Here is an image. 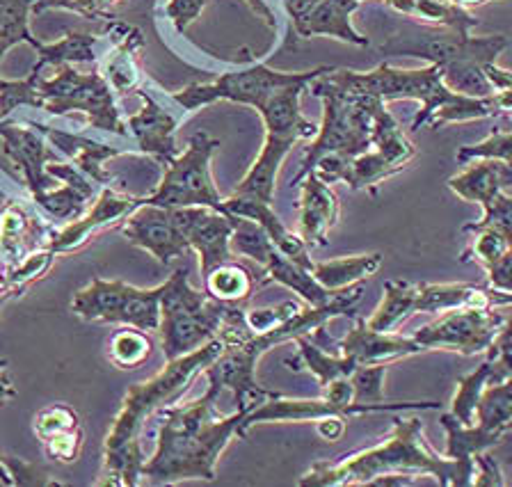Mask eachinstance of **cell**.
<instances>
[{"label":"cell","instance_id":"1","mask_svg":"<svg viewBox=\"0 0 512 487\" xmlns=\"http://www.w3.org/2000/svg\"><path fill=\"white\" fill-rule=\"evenodd\" d=\"M222 391L208 385L206 394L192 403L163 407L156 451L144 462L142 478L151 485L183 481H215V465L229 442L240 435L247 417L236 410L229 417L218 412L215 401Z\"/></svg>","mask_w":512,"mask_h":487},{"label":"cell","instance_id":"2","mask_svg":"<svg viewBox=\"0 0 512 487\" xmlns=\"http://www.w3.org/2000/svg\"><path fill=\"white\" fill-rule=\"evenodd\" d=\"M222 339L215 337L206 346L192 350V353L176 357L167 362L163 371L140 385H133L124 396L122 410L117 412L115 421L103 444V467L96 485L106 487H133L140 483L144 453L140 444V430L151 414L163 410L183 394L188 382L199 371H206L213 359L222 353Z\"/></svg>","mask_w":512,"mask_h":487},{"label":"cell","instance_id":"3","mask_svg":"<svg viewBox=\"0 0 512 487\" xmlns=\"http://www.w3.org/2000/svg\"><path fill=\"white\" fill-rule=\"evenodd\" d=\"M387 474H428L442 487L474 485V460H451L430 449L423 421L396 417L394 435L380 446L343 455L339 462H316L300 478L302 487L371 485Z\"/></svg>","mask_w":512,"mask_h":487},{"label":"cell","instance_id":"4","mask_svg":"<svg viewBox=\"0 0 512 487\" xmlns=\"http://www.w3.org/2000/svg\"><path fill=\"white\" fill-rule=\"evenodd\" d=\"M330 76L346 90L378 97L384 103L396 99L419 101L421 110L412 119V131H419L426 124L432 129H442L446 124L499 115L492 97H467V94L453 92L435 65L423 69H394L389 62H382L373 71L334 69Z\"/></svg>","mask_w":512,"mask_h":487},{"label":"cell","instance_id":"5","mask_svg":"<svg viewBox=\"0 0 512 487\" xmlns=\"http://www.w3.org/2000/svg\"><path fill=\"white\" fill-rule=\"evenodd\" d=\"M508 49L506 35L471 37L444 26L403 23L380 46L384 58H421L439 67L444 83L467 97H492L485 69Z\"/></svg>","mask_w":512,"mask_h":487},{"label":"cell","instance_id":"6","mask_svg":"<svg viewBox=\"0 0 512 487\" xmlns=\"http://www.w3.org/2000/svg\"><path fill=\"white\" fill-rule=\"evenodd\" d=\"M334 71V69H332ZM332 71L318 76L307 90L323 101V124L318 126L316 138L309 142L302 156V167L295 174L291 186L314 172L316 163L325 156H339L341 161H350L373 147L375 115L384 106L378 97L350 92L332 81Z\"/></svg>","mask_w":512,"mask_h":487},{"label":"cell","instance_id":"7","mask_svg":"<svg viewBox=\"0 0 512 487\" xmlns=\"http://www.w3.org/2000/svg\"><path fill=\"white\" fill-rule=\"evenodd\" d=\"M229 305L190 286L188 268L174 270L160 293V327L165 359L183 357L206 346L222 330Z\"/></svg>","mask_w":512,"mask_h":487},{"label":"cell","instance_id":"8","mask_svg":"<svg viewBox=\"0 0 512 487\" xmlns=\"http://www.w3.org/2000/svg\"><path fill=\"white\" fill-rule=\"evenodd\" d=\"M51 69V78L30 71L39 99H42V110L51 115L85 113L92 129L128 135V126L115 103V90L101 71L83 74L74 65H58Z\"/></svg>","mask_w":512,"mask_h":487},{"label":"cell","instance_id":"9","mask_svg":"<svg viewBox=\"0 0 512 487\" xmlns=\"http://www.w3.org/2000/svg\"><path fill=\"white\" fill-rule=\"evenodd\" d=\"M334 67H316L311 71H275L263 62H256L245 69L227 71L215 83H195L188 85L186 90H179L172 94V99L179 106L190 113V110L211 106L215 101H231L243 103V106H252L261 110L266 106L272 94L284 90L288 85L298 83H314L318 76L327 74Z\"/></svg>","mask_w":512,"mask_h":487},{"label":"cell","instance_id":"10","mask_svg":"<svg viewBox=\"0 0 512 487\" xmlns=\"http://www.w3.org/2000/svg\"><path fill=\"white\" fill-rule=\"evenodd\" d=\"M220 147L208 133H195L188 147L165 167L163 179L154 193L142 197V204L163 206V209H186V206H208L224 211V197H220L211 177V158Z\"/></svg>","mask_w":512,"mask_h":487},{"label":"cell","instance_id":"11","mask_svg":"<svg viewBox=\"0 0 512 487\" xmlns=\"http://www.w3.org/2000/svg\"><path fill=\"white\" fill-rule=\"evenodd\" d=\"M160 293L163 284L156 289H138L119 279L106 282L94 277L74 295L71 311L83 321L122 323L142 332H156L160 327Z\"/></svg>","mask_w":512,"mask_h":487},{"label":"cell","instance_id":"12","mask_svg":"<svg viewBox=\"0 0 512 487\" xmlns=\"http://www.w3.org/2000/svg\"><path fill=\"white\" fill-rule=\"evenodd\" d=\"M231 250L259 263L263 268V275H266L261 279V286L268 282L282 284L293 293H298L309 307L330 305L334 295L339 293L325 289V286L318 284V279L311 275V270L302 268L300 263L284 257V254L275 247V243L270 241V236L263 231V227L256 225L254 220H236L234 236H231Z\"/></svg>","mask_w":512,"mask_h":487},{"label":"cell","instance_id":"13","mask_svg":"<svg viewBox=\"0 0 512 487\" xmlns=\"http://www.w3.org/2000/svg\"><path fill=\"white\" fill-rule=\"evenodd\" d=\"M416 156L414 142L407 138V133L400 129V124L389 113L387 106H382L375 115L373 126V147L350 158L341 165L339 181L346 183L352 190H371L380 186L384 179L403 172V167Z\"/></svg>","mask_w":512,"mask_h":487},{"label":"cell","instance_id":"14","mask_svg":"<svg viewBox=\"0 0 512 487\" xmlns=\"http://www.w3.org/2000/svg\"><path fill=\"white\" fill-rule=\"evenodd\" d=\"M503 318L494 309H451L414 334L423 350H453L464 357L490 353Z\"/></svg>","mask_w":512,"mask_h":487},{"label":"cell","instance_id":"15","mask_svg":"<svg viewBox=\"0 0 512 487\" xmlns=\"http://www.w3.org/2000/svg\"><path fill=\"white\" fill-rule=\"evenodd\" d=\"M0 158L10 161L21 179L30 188L35 199L46 195L48 190L58 188L51 174L46 172V165L55 161V154L48 149L44 133L35 126L0 122Z\"/></svg>","mask_w":512,"mask_h":487},{"label":"cell","instance_id":"16","mask_svg":"<svg viewBox=\"0 0 512 487\" xmlns=\"http://www.w3.org/2000/svg\"><path fill=\"white\" fill-rule=\"evenodd\" d=\"M174 213L188 247L199 254L202 275L234 259L231 236L236 229V215L220 213L208 206H186V209H174Z\"/></svg>","mask_w":512,"mask_h":487},{"label":"cell","instance_id":"17","mask_svg":"<svg viewBox=\"0 0 512 487\" xmlns=\"http://www.w3.org/2000/svg\"><path fill=\"white\" fill-rule=\"evenodd\" d=\"M122 222V231L128 243L147 250L158 263H170L186 257L190 252L186 238L179 229V222H176L174 209L142 204L131 215H126Z\"/></svg>","mask_w":512,"mask_h":487},{"label":"cell","instance_id":"18","mask_svg":"<svg viewBox=\"0 0 512 487\" xmlns=\"http://www.w3.org/2000/svg\"><path fill=\"white\" fill-rule=\"evenodd\" d=\"M334 348L336 353L352 359L355 366L391 364L396 359L423 353V348L414 339L398 337L396 332L371 330L364 318H355L352 330L339 343H334Z\"/></svg>","mask_w":512,"mask_h":487},{"label":"cell","instance_id":"19","mask_svg":"<svg viewBox=\"0 0 512 487\" xmlns=\"http://www.w3.org/2000/svg\"><path fill=\"white\" fill-rule=\"evenodd\" d=\"M138 94L144 101L140 113L128 117V131L135 135L138 140V147L142 154L154 158L158 165L167 167L176 156L181 154L179 147H176V126H179V119L172 113L160 106V103L147 94L144 90H138Z\"/></svg>","mask_w":512,"mask_h":487},{"label":"cell","instance_id":"20","mask_svg":"<svg viewBox=\"0 0 512 487\" xmlns=\"http://www.w3.org/2000/svg\"><path fill=\"white\" fill-rule=\"evenodd\" d=\"M138 206H142V197L122 195L117 193L115 188H103L99 199L94 202V209L87 213L83 220H71L67 227L60 229L58 234L48 241L46 247L55 254L76 250V247L87 241V236H90L94 229L110 225V222L124 220L126 215H131Z\"/></svg>","mask_w":512,"mask_h":487},{"label":"cell","instance_id":"21","mask_svg":"<svg viewBox=\"0 0 512 487\" xmlns=\"http://www.w3.org/2000/svg\"><path fill=\"white\" fill-rule=\"evenodd\" d=\"M298 186L300 197V238L307 247H325L330 241V231L339 220V197L330 183L318 179L314 172L307 174Z\"/></svg>","mask_w":512,"mask_h":487},{"label":"cell","instance_id":"22","mask_svg":"<svg viewBox=\"0 0 512 487\" xmlns=\"http://www.w3.org/2000/svg\"><path fill=\"white\" fill-rule=\"evenodd\" d=\"M32 428H35V435L42 442L48 458L55 462L71 465L83 453V426H80L78 414L67 405L55 403L44 407L35 417Z\"/></svg>","mask_w":512,"mask_h":487},{"label":"cell","instance_id":"23","mask_svg":"<svg viewBox=\"0 0 512 487\" xmlns=\"http://www.w3.org/2000/svg\"><path fill=\"white\" fill-rule=\"evenodd\" d=\"M462 231L471 236L462 261H476L478 266L485 268L490 286L512 293V245L508 238L501 231L480 225V222H469Z\"/></svg>","mask_w":512,"mask_h":487},{"label":"cell","instance_id":"24","mask_svg":"<svg viewBox=\"0 0 512 487\" xmlns=\"http://www.w3.org/2000/svg\"><path fill=\"white\" fill-rule=\"evenodd\" d=\"M224 211L229 215H236V218L254 220L256 225L263 227V231H266L270 241L275 243V247L284 254V257L300 263L302 268L314 270V261L309 257L307 243L302 241L300 234H293V231L279 220V215L270 209L268 202H261V199L254 197L231 195L224 199Z\"/></svg>","mask_w":512,"mask_h":487},{"label":"cell","instance_id":"25","mask_svg":"<svg viewBox=\"0 0 512 487\" xmlns=\"http://www.w3.org/2000/svg\"><path fill=\"white\" fill-rule=\"evenodd\" d=\"M300 138L293 133L284 131H266V140H263V147L252 163L250 170L238 183L234 195L240 197H254L261 199V202L272 204V197H275V186H277V174L279 167H282L284 158L291 154V149L298 145Z\"/></svg>","mask_w":512,"mask_h":487},{"label":"cell","instance_id":"26","mask_svg":"<svg viewBox=\"0 0 512 487\" xmlns=\"http://www.w3.org/2000/svg\"><path fill=\"white\" fill-rule=\"evenodd\" d=\"M46 172L51 174L53 179L62 181V186L48 190L46 195H42L35 202L42 206V209L53 215L58 220H76L83 213L85 204L94 197L96 188L94 183L85 179V174L78 170L76 165H64V163H55L51 161L46 165Z\"/></svg>","mask_w":512,"mask_h":487},{"label":"cell","instance_id":"27","mask_svg":"<svg viewBox=\"0 0 512 487\" xmlns=\"http://www.w3.org/2000/svg\"><path fill=\"white\" fill-rule=\"evenodd\" d=\"M448 188L464 202L485 206L499 193L512 190V165L494 158H478L467 163L460 174L448 179Z\"/></svg>","mask_w":512,"mask_h":487},{"label":"cell","instance_id":"28","mask_svg":"<svg viewBox=\"0 0 512 487\" xmlns=\"http://www.w3.org/2000/svg\"><path fill=\"white\" fill-rule=\"evenodd\" d=\"M364 0H318L314 10L307 19H304L295 35L298 37H336L341 42L355 44V46H368V39L352 28V14Z\"/></svg>","mask_w":512,"mask_h":487},{"label":"cell","instance_id":"29","mask_svg":"<svg viewBox=\"0 0 512 487\" xmlns=\"http://www.w3.org/2000/svg\"><path fill=\"white\" fill-rule=\"evenodd\" d=\"M37 129L42 131L44 138L51 140L53 145L62 151V154H67L80 172L87 174V177H92L94 183L108 186V183L112 181L110 174L103 170V163H106L108 158L124 154V149L101 145V142L83 138V135L55 131V129H51V126H37Z\"/></svg>","mask_w":512,"mask_h":487},{"label":"cell","instance_id":"30","mask_svg":"<svg viewBox=\"0 0 512 487\" xmlns=\"http://www.w3.org/2000/svg\"><path fill=\"white\" fill-rule=\"evenodd\" d=\"M382 302L375 314L368 318L366 325L378 332H396L400 323L416 314V298H419V284L403 282V279H389L382 286Z\"/></svg>","mask_w":512,"mask_h":487},{"label":"cell","instance_id":"31","mask_svg":"<svg viewBox=\"0 0 512 487\" xmlns=\"http://www.w3.org/2000/svg\"><path fill=\"white\" fill-rule=\"evenodd\" d=\"M204 286L206 293L222 302V305L243 307L261 284L254 279L252 270H247L245 266H240V263L231 259L215 266L213 270H208L204 275Z\"/></svg>","mask_w":512,"mask_h":487},{"label":"cell","instance_id":"32","mask_svg":"<svg viewBox=\"0 0 512 487\" xmlns=\"http://www.w3.org/2000/svg\"><path fill=\"white\" fill-rule=\"evenodd\" d=\"M474 423L496 442H501V437L512 430V375L485 387Z\"/></svg>","mask_w":512,"mask_h":487},{"label":"cell","instance_id":"33","mask_svg":"<svg viewBox=\"0 0 512 487\" xmlns=\"http://www.w3.org/2000/svg\"><path fill=\"white\" fill-rule=\"evenodd\" d=\"M382 266V254H357V257H343L332 261H314V270L311 275L318 279V284H323L330 291L348 289L352 284L364 282L366 277L378 273Z\"/></svg>","mask_w":512,"mask_h":487},{"label":"cell","instance_id":"34","mask_svg":"<svg viewBox=\"0 0 512 487\" xmlns=\"http://www.w3.org/2000/svg\"><path fill=\"white\" fill-rule=\"evenodd\" d=\"M503 378H508V373L503 371V366L496 362L494 357H487L474 373L464 375V378L458 382V391H455L453 403H451L453 417H458V421H462L464 426H471L476 419V407L485 387L490 385V382H499Z\"/></svg>","mask_w":512,"mask_h":487},{"label":"cell","instance_id":"35","mask_svg":"<svg viewBox=\"0 0 512 487\" xmlns=\"http://www.w3.org/2000/svg\"><path fill=\"white\" fill-rule=\"evenodd\" d=\"M103 37L90 33H67L55 44H42L39 49V60L32 67L35 74H42L46 67L58 65H83V62H96V46L101 44Z\"/></svg>","mask_w":512,"mask_h":487},{"label":"cell","instance_id":"36","mask_svg":"<svg viewBox=\"0 0 512 487\" xmlns=\"http://www.w3.org/2000/svg\"><path fill=\"white\" fill-rule=\"evenodd\" d=\"M295 343H298V359L304 364V369L318 380L320 387H327L334 380L346 378V375L357 369L352 359L343 357L341 353H330L327 348L318 346L314 339L298 337Z\"/></svg>","mask_w":512,"mask_h":487},{"label":"cell","instance_id":"37","mask_svg":"<svg viewBox=\"0 0 512 487\" xmlns=\"http://www.w3.org/2000/svg\"><path fill=\"white\" fill-rule=\"evenodd\" d=\"M439 423L446 430V451L444 455L451 460H474V455L480 451H490L496 446L494 437L483 433L476 423L471 426H464L458 417H453L451 412H444L439 417Z\"/></svg>","mask_w":512,"mask_h":487},{"label":"cell","instance_id":"38","mask_svg":"<svg viewBox=\"0 0 512 487\" xmlns=\"http://www.w3.org/2000/svg\"><path fill=\"white\" fill-rule=\"evenodd\" d=\"M37 0H0V60L16 44H30L39 51L44 42L32 37L28 28V14Z\"/></svg>","mask_w":512,"mask_h":487},{"label":"cell","instance_id":"39","mask_svg":"<svg viewBox=\"0 0 512 487\" xmlns=\"http://www.w3.org/2000/svg\"><path fill=\"white\" fill-rule=\"evenodd\" d=\"M110 362L119 366V369H138L142 362H147L151 355L154 343L147 337V332L138 330H119L115 337L110 339Z\"/></svg>","mask_w":512,"mask_h":487},{"label":"cell","instance_id":"40","mask_svg":"<svg viewBox=\"0 0 512 487\" xmlns=\"http://www.w3.org/2000/svg\"><path fill=\"white\" fill-rule=\"evenodd\" d=\"M32 222L19 206L10 204L0 213V254L7 263H16L23 243L28 241V231Z\"/></svg>","mask_w":512,"mask_h":487},{"label":"cell","instance_id":"41","mask_svg":"<svg viewBox=\"0 0 512 487\" xmlns=\"http://www.w3.org/2000/svg\"><path fill=\"white\" fill-rule=\"evenodd\" d=\"M455 158L460 165L478 161V158H494V161L512 165V131H494L478 145L462 147Z\"/></svg>","mask_w":512,"mask_h":487},{"label":"cell","instance_id":"42","mask_svg":"<svg viewBox=\"0 0 512 487\" xmlns=\"http://www.w3.org/2000/svg\"><path fill=\"white\" fill-rule=\"evenodd\" d=\"M302 307L298 302H282L277 307H266V309H252L245 311V321L250 325L252 332H268L275 330L277 325H282L288 318L298 314Z\"/></svg>","mask_w":512,"mask_h":487},{"label":"cell","instance_id":"43","mask_svg":"<svg viewBox=\"0 0 512 487\" xmlns=\"http://www.w3.org/2000/svg\"><path fill=\"white\" fill-rule=\"evenodd\" d=\"M53 7H58V10H71L80 14V17L94 19V21L108 19L106 10H103L99 0H37L35 7H32V12L42 14L44 10H53Z\"/></svg>","mask_w":512,"mask_h":487},{"label":"cell","instance_id":"44","mask_svg":"<svg viewBox=\"0 0 512 487\" xmlns=\"http://www.w3.org/2000/svg\"><path fill=\"white\" fill-rule=\"evenodd\" d=\"M206 7V0H167L165 17L172 21L176 33L183 35L190 23H195L199 14Z\"/></svg>","mask_w":512,"mask_h":487},{"label":"cell","instance_id":"45","mask_svg":"<svg viewBox=\"0 0 512 487\" xmlns=\"http://www.w3.org/2000/svg\"><path fill=\"white\" fill-rule=\"evenodd\" d=\"M474 485L478 487H503V469L490 453L480 451L474 455Z\"/></svg>","mask_w":512,"mask_h":487},{"label":"cell","instance_id":"46","mask_svg":"<svg viewBox=\"0 0 512 487\" xmlns=\"http://www.w3.org/2000/svg\"><path fill=\"white\" fill-rule=\"evenodd\" d=\"M490 357H494L503 366V371L512 375V316L503 321L499 334H496L490 348Z\"/></svg>","mask_w":512,"mask_h":487},{"label":"cell","instance_id":"47","mask_svg":"<svg viewBox=\"0 0 512 487\" xmlns=\"http://www.w3.org/2000/svg\"><path fill=\"white\" fill-rule=\"evenodd\" d=\"M343 430H346V423H343V419H339V417L318 421V433L325 439H330V442H336V439L343 435Z\"/></svg>","mask_w":512,"mask_h":487},{"label":"cell","instance_id":"48","mask_svg":"<svg viewBox=\"0 0 512 487\" xmlns=\"http://www.w3.org/2000/svg\"><path fill=\"white\" fill-rule=\"evenodd\" d=\"M16 398V389L12 385L10 373H7V359L0 357V403L14 401Z\"/></svg>","mask_w":512,"mask_h":487},{"label":"cell","instance_id":"49","mask_svg":"<svg viewBox=\"0 0 512 487\" xmlns=\"http://www.w3.org/2000/svg\"><path fill=\"white\" fill-rule=\"evenodd\" d=\"M0 483L3 485H14V478L10 474V469H7V465L3 460H0Z\"/></svg>","mask_w":512,"mask_h":487},{"label":"cell","instance_id":"50","mask_svg":"<svg viewBox=\"0 0 512 487\" xmlns=\"http://www.w3.org/2000/svg\"><path fill=\"white\" fill-rule=\"evenodd\" d=\"M5 302H7V298H0V307H3V305H5Z\"/></svg>","mask_w":512,"mask_h":487},{"label":"cell","instance_id":"51","mask_svg":"<svg viewBox=\"0 0 512 487\" xmlns=\"http://www.w3.org/2000/svg\"><path fill=\"white\" fill-rule=\"evenodd\" d=\"M0 83H3V78H0Z\"/></svg>","mask_w":512,"mask_h":487}]
</instances>
